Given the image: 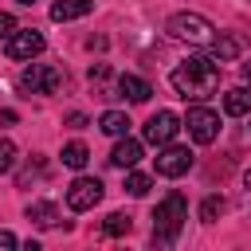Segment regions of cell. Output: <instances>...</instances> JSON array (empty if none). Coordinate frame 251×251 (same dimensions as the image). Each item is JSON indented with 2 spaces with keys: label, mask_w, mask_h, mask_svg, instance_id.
<instances>
[{
  "label": "cell",
  "mask_w": 251,
  "mask_h": 251,
  "mask_svg": "<svg viewBox=\"0 0 251 251\" xmlns=\"http://www.w3.org/2000/svg\"><path fill=\"white\" fill-rule=\"evenodd\" d=\"M169 82H173V90H176L180 98L204 102V98H212L216 86H220V63H216L212 55H188V59L169 75Z\"/></svg>",
  "instance_id": "1"
},
{
  "label": "cell",
  "mask_w": 251,
  "mask_h": 251,
  "mask_svg": "<svg viewBox=\"0 0 251 251\" xmlns=\"http://www.w3.org/2000/svg\"><path fill=\"white\" fill-rule=\"evenodd\" d=\"M184 220H188V200H184L180 192H169V196L157 204V212H153V243H157V247L176 243Z\"/></svg>",
  "instance_id": "2"
},
{
  "label": "cell",
  "mask_w": 251,
  "mask_h": 251,
  "mask_svg": "<svg viewBox=\"0 0 251 251\" xmlns=\"http://www.w3.org/2000/svg\"><path fill=\"white\" fill-rule=\"evenodd\" d=\"M165 31L173 35V39H184V43H212V35H216V27H212V20H204V16H196V12H176V16H169V24H165Z\"/></svg>",
  "instance_id": "3"
},
{
  "label": "cell",
  "mask_w": 251,
  "mask_h": 251,
  "mask_svg": "<svg viewBox=\"0 0 251 251\" xmlns=\"http://www.w3.org/2000/svg\"><path fill=\"white\" fill-rule=\"evenodd\" d=\"M63 86V71L51 63H31L20 71V90L24 94H55Z\"/></svg>",
  "instance_id": "4"
},
{
  "label": "cell",
  "mask_w": 251,
  "mask_h": 251,
  "mask_svg": "<svg viewBox=\"0 0 251 251\" xmlns=\"http://www.w3.org/2000/svg\"><path fill=\"white\" fill-rule=\"evenodd\" d=\"M43 47H47V39H43V31H35V27H16V31L4 39L8 59H16V63H31Z\"/></svg>",
  "instance_id": "5"
},
{
  "label": "cell",
  "mask_w": 251,
  "mask_h": 251,
  "mask_svg": "<svg viewBox=\"0 0 251 251\" xmlns=\"http://www.w3.org/2000/svg\"><path fill=\"white\" fill-rule=\"evenodd\" d=\"M184 126H188L192 141L212 145V141H216V133H220V114H216V110H208V106H192V110H188V118H184Z\"/></svg>",
  "instance_id": "6"
},
{
  "label": "cell",
  "mask_w": 251,
  "mask_h": 251,
  "mask_svg": "<svg viewBox=\"0 0 251 251\" xmlns=\"http://www.w3.org/2000/svg\"><path fill=\"white\" fill-rule=\"evenodd\" d=\"M98 200H102V180L98 176H75L67 184V204L75 212H90Z\"/></svg>",
  "instance_id": "7"
},
{
  "label": "cell",
  "mask_w": 251,
  "mask_h": 251,
  "mask_svg": "<svg viewBox=\"0 0 251 251\" xmlns=\"http://www.w3.org/2000/svg\"><path fill=\"white\" fill-rule=\"evenodd\" d=\"M180 126H184V122H180L173 110H157V114L145 122V141H149V145H169V141L180 133Z\"/></svg>",
  "instance_id": "8"
},
{
  "label": "cell",
  "mask_w": 251,
  "mask_h": 251,
  "mask_svg": "<svg viewBox=\"0 0 251 251\" xmlns=\"http://www.w3.org/2000/svg\"><path fill=\"white\" fill-rule=\"evenodd\" d=\"M192 169V149H184V145H161V153H157V176H184Z\"/></svg>",
  "instance_id": "9"
},
{
  "label": "cell",
  "mask_w": 251,
  "mask_h": 251,
  "mask_svg": "<svg viewBox=\"0 0 251 251\" xmlns=\"http://www.w3.org/2000/svg\"><path fill=\"white\" fill-rule=\"evenodd\" d=\"M137 161H141V141H133L129 133L118 137V145H114V153H110V165H114V169H133Z\"/></svg>",
  "instance_id": "10"
},
{
  "label": "cell",
  "mask_w": 251,
  "mask_h": 251,
  "mask_svg": "<svg viewBox=\"0 0 251 251\" xmlns=\"http://www.w3.org/2000/svg\"><path fill=\"white\" fill-rule=\"evenodd\" d=\"M94 12V0H55L51 4V20L55 24H67V20H82Z\"/></svg>",
  "instance_id": "11"
},
{
  "label": "cell",
  "mask_w": 251,
  "mask_h": 251,
  "mask_svg": "<svg viewBox=\"0 0 251 251\" xmlns=\"http://www.w3.org/2000/svg\"><path fill=\"white\" fill-rule=\"evenodd\" d=\"M118 94L129 98V102H149L153 86H149L145 78H137V75H122V78H118Z\"/></svg>",
  "instance_id": "12"
},
{
  "label": "cell",
  "mask_w": 251,
  "mask_h": 251,
  "mask_svg": "<svg viewBox=\"0 0 251 251\" xmlns=\"http://www.w3.org/2000/svg\"><path fill=\"white\" fill-rule=\"evenodd\" d=\"M224 114H231V118L251 114V86H231L224 94Z\"/></svg>",
  "instance_id": "13"
},
{
  "label": "cell",
  "mask_w": 251,
  "mask_h": 251,
  "mask_svg": "<svg viewBox=\"0 0 251 251\" xmlns=\"http://www.w3.org/2000/svg\"><path fill=\"white\" fill-rule=\"evenodd\" d=\"M27 220H31L35 227H55V224H59V208H55L51 200H31V204H27Z\"/></svg>",
  "instance_id": "14"
},
{
  "label": "cell",
  "mask_w": 251,
  "mask_h": 251,
  "mask_svg": "<svg viewBox=\"0 0 251 251\" xmlns=\"http://www.w3.org/2000/svg\"><path fill=\"white\" fill-rule=\"evenodd\" d=\"M98 129L110 133V137H126V133H129V118H126L122 110H106V114L98 118Z\"/></svg>",
  "instance_id": "15"
},
{
  "label": "cell",
  "mask_w": 251,
  "mask_h": 251,
  "mask_svg": "<svg viewBox=\"0 0 251 251\" xmlns=\"http://www.w3.org/2000/svg\"><path fill=\"white\" fill-rule=\"evenodd\" d=\"M212 59L216 63H231L235 55H239V39H231V35H212Z\"/></svg>",
  "instance_id": "16"
},
{
  "label": "cell",
  "mask_w": 251,
  "mask_h": 251,
  "mask_svg": "<svg viewBox=\"0 0 251 251\" xmlns=\"http://www.w3.org/2000/svg\"><path fill=\"white\" fill-rule=\"evenodd\" d=\"M86 161H90V149H86L82 141L63 145V165H67V169H86Z\"/></svg>",
  "instance_id": "17"
},
{
  "label": "cell",
  "mask_w": 251,
  "mask_h": 251,
  "mask_svg": "<svg viewBox=\"0 0 251 251\" xmlns=\"http://www.w3.org/2000/svg\"><path fill=\"white\" fill-rule=\"evenodd\" d=\"M129 227H133V220H129L126 212H110V216H106V224H102V231H106V235H129Z\"/></svg>",
  "instance_id": "18"
},
{
  "label": "cell",
  "mask_w": 251,
  "mask_h": 251,
  "mask_svg": "<svg viewBox=\"0 0 251 251\" xmlns=\"http://www.w3.org/2000/svg\"><path fill=\"white\" fill-rule=\"evenodd\" d=\"M149 188H153V180H149L145 173H129V176H126V192H129V196H145Z\"/></svg>",
  "instance_id": "19"
},
{
  "label": "cell",
  "mask_w": 251,
  "mask_h": 251,
  "mask_svg": "<svg viewBox=\"0 0 251 251\" xmlns=\"http://www.w3.org/2000/svg\"><path fill=\"white\" fill-rule=\"evenodd\" d=\"M12 169H16V145L0 137V173H12Z\"/></svg>",
  "instance_id": "20"
},
{
  "label": "cell",
  "mask_w": 251,
  "mask_h": 251,
  "mask_svg": "<svg viewBox=\"0 0 251 251\" xmlns=\"http://www.w3.org/2000/svg\"><path fill=\"white\" fill-rule=\"evenodd\" d=\"M220 212H224V200H220V196H208V200L200 204V220H204V224H212Z\"/></svg>",
  "instance_id": "21"
},
{
  "label": "cell",
  "mask_w": 251,
  "mask_h": 251,
  "mask_svg": "<svg viewBox=\"0 0 251 251\" xmlns=\"http://www.w3.org/2000/svg\"><path fill=\"white\" fill-rule=\"evenodd\" d=\"M12 31H16V16L12 12H0V39H8Z\"/></svg>",
  "instance_id": "22"
},
{
  "label": "cell",
  "mask_w": 251,
  "mask_h": 251,
  "mask_svg": "<svg viewBox=\"0 0 251 251\" xmlns=\"http://www.w3.org/2000/svg\"><path fill=\"white\" fill-rule=\"evenodd\" d=\"M12 247H16V235H12V231H4V227H0V251H12Z\"/></svg>",
  "instance_id": "23"
},
{
  "label": "cell",
  "mask_w": 251,
  "mask_h": 251,
  "mask_svg": "<svg viewBox=\"0 0 251 251\" xmlns=\"http://www.w3.org/2000/svg\"><path fill=\"white\" fill-rule=\"evenodd\" d=\"M67 126H71V129H82V126H86V118H82V114H71V118H67Z\"/></svg>",
  "instance_id": "24"
},
{
  "label": "cell",
  "mask_w": 251,
  "mask_h": 251,
  "mask_svg": "<svg viewBox=\"0 0 251 251\" xmlns=\"http://www.w3.org/2000/svg\"><path fill=\"white\" fill-rule=\"evenodd\" d=\"M243 82L251 86V63H243Z\"/></svg>",
  "instance_id": "25"
},
{
  "label": "cell",
  "mask_w": 251,
  "mask_h": 251,
  "mask_svg": "<svg viewBox=\"0 0 251 251\" xmlns=\"http://www.w3.org/2000/svg\"><path fill=\"white\" fill-rule=\"evenodd\" d=\"M243 184H247V188H251V169H247V173H243Z\"/></svg>",
  "instance_id": "26"
},
{
  "label": "cell",
  "mask_w": 251,
  "mask_h": 251,
  "mask_svg": "<svg viewBox=\"0 0 251 251\" xmlns=\"http://www.w3.org/2000/svg\"><path fill=\"white\" fill-rule=\"evenodd\" d=\"M20 4H27V8H31V4H35V0H20Z\"/></svg>",
  "instance_id": "27"
}]
</instances>
